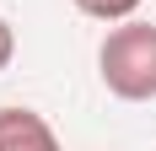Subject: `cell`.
Instances as JSON below:
<instances>
[{"label":"cell","mask_w":156,"mask_h":151,"mask_svg":"<svg viewBox=\"0 0 156 151\" xmlns=\"http://www.w3.org/2000/svg\"><path fill=\"white\" fill-rule=\"evenodd\" d=\"M97 76L113 97L124 103H151L156 97V22H119L108 27L97 49Z\"/></svg>","instance_id":"6da1fadb"},{"label":"cell","mask_w":156,"mask_h":151,"mask_svg":"<svg viewBox=\"0 0 156 151\" xmlns=\"http://www.w3.org/2000/svg\"><path fill=\"white\" fill-rule=\"evenodd\" d=\"M0 151H65L54 124L32 108H0Z\"/></svg>","instance_id":"7a4b0ae2"},{"label":"cell","mask_w":156,"mask_h":151,"mask_svg":"<svg viewBox=\"0 0 156 151\" xmlns=\"http://www.w3.org/2000/svg\"><path fill=\"white\" fill-rule=\"evenodd\" d=\"M81 16H97V22H129L140 11V0H76Z\"/></svg>","instance_id":"3957f363"},{"label":"cell","mask_w":156,"mask_h":151,"mask_svg":"<svg viewBox=\"0 0 156 151\" xmlns=\"http://www.w3.org/2000/svg\"><path fill=\"white\" fill-rule=\"evenodd\" d=\"M11 54H16V32H11V22L0 16V70L11 65Z\"/></svg>","instance_id":"277c9868"}]
</instances>
